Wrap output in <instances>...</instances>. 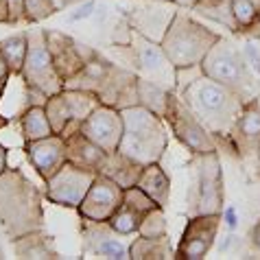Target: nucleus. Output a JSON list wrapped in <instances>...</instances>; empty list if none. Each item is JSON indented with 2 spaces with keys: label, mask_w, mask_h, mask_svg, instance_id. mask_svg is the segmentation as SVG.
<instances>
[{
  "label": "nucleus",
  "mask_w": 260,
  "mask_h": 260,
  "mask_svg": "<svg viewBox=\"0 0 260 260\" xmlns=\"http://www.w3.org/2000/svg\"><path fill=\"white\" fill-rule=\"evenodd\" d=\"M221 221H223V212L188 216V223H186L182 238H179V243H177L175 258L177 260L206 258L216 241V232H219Z\"/></svg>",
  "instance_id": "nucleus-13"
},
{
  "label": "nucleus",
  "mask_w": 260,
  "mask_h": 260,
  "mask_svg": "<svg viewBox=\"0 0 260 260\" xmlns=\"http://www.w3.org/2000/svg\"><path fill=\"white\" fill-rule=\"evenodd\" d=\"M9 166H7V147L0 142V173H5Z\"/></svg>",
  "instance_id": "nucleus-41"
},
{
  "label": "nucleus",
  "mask_w": 260,
  "mask_h": 260,
  "mask_svg": "<svg viewBox=\"0 0 260 260\" xmlns=\"http://www.w3.org/2000/svg\"><path fill=\"white\" fill-rule=\"evenodd\" d=\"M197 3H199V0H173V5H175V7H184V9H194Z\"/></svg>",
  "instance_id": "nucleus-42"
},
{
  "label": "nucleus",
  "mask_w": 260,
  "mask_h": 260,
  "mask_svg": "<svg viewBox=\"0 0 260 260\" xmlns=\"http://www.w3.org/2000/svg\"><path fill=\"white\" fill-rule=\"evenodd\" d=\"M18 120H20V132H22L24 142H33V140H40V138H46V136L55 134L48 122L44 105L24 107V112L20 114Z\"/></svg>",
  "instance_id": "nucleus-25"
},
{
  "label": "nucleus",
  "mask_w": 260,
  "mask_h": 260,
  "mask_svg": "<svg viewBox=\"0 0 260 260\" xmlns=\"http://www.w3.org/2000/svg\"><path fill=\"white\" fill-rule=\"evenodd\" d=\"M11 243L16 258H59L53 247V236L46 234V230H35Z\"/></svg>",
  "instance_id": "nucleus-22"
},
{
  "label": "nucleus",
  "mask_w": 260,
  "mask_h": 260,
  "mask_svg": "<svg viewBox=\"0 0 260 260\" xmlns=\"http://www.w3.org/2000/svg\"><path fill=\"white\" fill-rule=\"evenodd\" d=\"M0 24H9V3L0 0Z\"/></svg>",
  "instance_id": "nucleus-39"
},
{
  "label": "nucleus",
  "mask_w": 260,
  "mask_h": 260,
  "mask_svg": "<svg viewBox=\"0 0 260 260\" xmlns=\"http://www.w3.org/2000/svg\"><path fill=\"white\" fill-rule=\"evenodd\" d=\"M120 204H122V188L112 177L103 175V173H96L94 182H92L90 190L85 192L83 201L79 204L77 212L81 219L107 221L116 212V208Z\"/></svg>",
  "instance_id": "nucleus-14"
},
{
  "label": "nucleus",
  "mask_w": 260,
  "mask_h": 260,
  "mask_svg": "<svg viewBox=\"0 0 260 260\" xmlns=\"http://www.w3.org/2000/svg\"><path fill=\"white\" fill-rule=\"evenodd\" d=\"M142 171H144V164L132 160L129 155L120 153V151H114V153L107 155L103 169H101V173L107 177H112L122 190H127V188H132V186L138 184Z\"/></svg>",
  "instance_id": "nucleus-21"
},
{
  "label": "nucleus",
  "mask_w": 260,
  "mask_h": 260,
  "mask_svg": "<svg viewBox=\"0 0 260 260\" xmlns=\"http://www.w3.org/2000/svg\"><path fill=\"white\" fill-rule=\"evenodd\" d=\"M138 72L96 53L77 77L63 83V88L88 90L96 94L103 105L125 110V107L138 105Z\"/></svg>",
  "instance_id": "nucleus-3"
},
{
  "label": "nucleus",
  "mask_w": 260,
  "mask_h": 260,
  "mask_svg": "<svg viewBox=\"0 0 260 260\" xmlns=\"http://www.w3.org/2000/svg\"><path fill=\"white\" fill-rule=\"evenodd\" d=\"M9 3V24L24 22V0H7Z\"/></svg>",
  "instance_id": "nucleus-36"
},
{
  "label": "nucleus",
  "mask_w": 260,
  "mask_h": 260,
  "mask_svg": "<svg viewBox=\"0 0 260 260\" xmlns=\"http://www.w3.org/2000/svg\"><path fill=\"white\" fill-rule=\"evenodd\" d=\"M96 173L90 169H81L77 164L66 162L53 177L44 184V199L61 208H72L77 210L83 201L85 192L90 190Z\"/></svg>",
  "instance_id": "nucleus-11"
},
{
  "label": "nucleus",
  "mask_w": 260,
  "mask_h": 260,
  "mask_svg": "<svg viewBox=\"0 0 260 260\" xmlns=\"http://www.w3.org/2000/svg\"><path fill=\"white\" fill-rule=\"evenodd\" d=\"M46 44L50 50V57H53L55 70L63 83L68 79L77 77L85 68V63L99 53V50L85 46L83 42L75 40L72 35L55 31V28H46Z\"/></svg>",
  "instance_id": "nucleus-12"
},
{
  "label": "nucleus",
  "mask_w": 260,
  "mask_h": 260,
  "mask_svg": "<svg viewBox=\"0 0 260 260\" xmlns=\"http://www.w3.org/2000/svg\"><path fill=\"white\" fill-rule=\"evenodd\" d=\"M61 7L57 0H24V22L38 24L42 20L55 16Z\"/></svg>",
  "instance_id": "nucleus-32"
},
{
  "label": "nucleus",
  "mask_w": 260,
  "mask_h": 260,
  "mask_svg": "<svg viewBox=\"0 0 260 260\" xmlns=\"http://www.w3.org/2000/svg\"><path fill=\"white\" fill-rule=\"evenodd\" d=\"M28 50H26V59L22 68V79L24 85L42 90L44 94H57L63 90V81L57 75L53 57L46 44V31L44 28H28Z\"/></svg>",
  "instance_id": "nucleus-9"
},
{
  "label": "nucleus",
  "mask_w": 260,
  "mask_h": 260,
  "mask_svg": "<svg viewBox=\"0 0 260 260\" xmlns=\"http://www.w3.org/2000/svg\"><path fill=\"white\" fill-rule=\"evenodd\" d=\"M81 236H83V256L110 258V260L129 258V247L122 243V236L110 228L107 221L81 219Z\"/></svg>",
  "instance_id": "nucleus-15"
},
{
  "label": "nucleus",
  "mask_w": 260,
  "mask_h": 260,
  "mask_svg": "<svg viewBox=\"0 0 260 260\" xmlns=\"http://www.w3.org/2000/svg\"><path fill=\"white\" fill-rule=\"evenodd\" d=\"M201 72L206 77L219 81L232 92H236L243 101H251L258 96V88L254 81V75L245 63L243 50L238 48L234 42L225 40L221 35V40L210 48V53L201 61Z\"/></svg>",
  "instance_id": "nucleus-7"
},
{
  "label": "nucleus",
  "mask_w": 260,
  "mask_h": 260,
  "mask_svg": "<svg viewBox=\"0 0 260 260\" xmlns=\"http://www.w3.org/2000/svg\"><path fill=\"white\" fill-rule=\"evenodd\" d=\"M59 3V7L63 9V7H68V5H75V3H81V0H57Z\"/></svg>",
  "instance_id": "nucleus-44"
},
{
  "label": "nucleus",
  "mask_w": 260,
  "mask_h": 260,
  "mask_svg": "<svg viewBox=\"0 0 260 260\" xmlns=\"http://www.w3.org/2000/svg\"><path fill=\"white\" fill-rule=\"evenodd\" d=\"M230 149L241 157L258 155L260 151V99L245 101L241 114L230 132Z\"/></svg>",
  "instance_id": "nucleus-17"
},
{
  "label": "nucleus",
  "mask_w": 260,
  "mask_h": 260,
  "mask_svg": "<svg viewBox=\"0 0 260 260\" xmlns=\"http://www.w3.org/2000/svg\"><path fill=\"white\" fill-rule=\"evenodd\" d=\"M201 16L214 20L223 26L236 31V20H234V11H232V0H199L194 7Z\"/></svg>",
  "instance_id": "nucleus-30"
},
{
  "label": "nucleus",
  "mask_w": 260,
  "mask_h": 260,
  "mask_svg": "<svg viewBox=\"0 0 260 260\" xmlns=\"http://www.w3.org/2000/svg\"><path fill=\"white\" fill-rule=\"evenodd\" d=\"M142 219H144V214L140 210H136L134 206L122 201L116 208V212L107 219V223H110V228L114 232H118L120 236H132V234H138Z\"/></svg>",
  "instance_id": "nucleus-29"
},
{
  "label": "nucleus",
  "mask_w": 260,
  "mask_h": 260,
  "mask_svg": "<svg viewBox=\"0 0 260 260\" xmlns=\"http://www.w3.org/2000/svg\"><path fill=\"white\" fill-rule=\"evenodd\" d=\"M223 169L219 151L192 155L188 164V190H186V214H214L223 212Z\"/></svg>",
  "instance_id": "nucleus-6"
},
{
  "label": "nucleus",
  "mask_w": 260,
  "mask_h": 260,
  "mask_svg": "<svg viewBox=\"0 0 260 260\" xmlns=\"http://www.w3.org/2000/svg\"><path fill=\"white\" fill-rule=\"evenodd\" d=\"M256 157H258V175H260V151H258V155H256Z\"/></svg>",
  "instance_id": "nucleus-46"
},
{
  "label": "nucleus",
  "mask_w": 260,
  "mask_h": 260,
  "mask_svg": "<svg viewBox=\"0 0 260 260\" xmlns=\"http://www.w3.org/2000/svg\"><path fill=\"white\" fill-rule=\"evenodd\" d=\"M243 57H245V63H247V68L251 70V75L260 77V50H258V46L247 44V46L243 48Z\"/></svg>",
  "instance_id": "nucleus-35"
},
{
  "label": "nucleus",
  "mask_w": 260,
  "mask_h": 260,
  "mask_svg": "<svg viewBox=\"0 0 260 260\" xmlns=\"http://www.w3.org/2000/svg\"><path fill=\"white\" fill-rule=\"evenodd\" d=\"M171 92L173 90L164 88V85H160V83L149 81V79H144V77L138 79V105L147 107V110L157 114L160 118H164V114H166Z\"/></svg>",
  "instance_id": "nucleus-26"
},
{
  "label": "nucleus",
  "mask_w": 260,
  "mask_h": 260,
  "mask_svg": "<svg viewBox=\"0 0 260 260\" xmlns=\"http://www.w3.org/2000/svg\"><path fill=\"white\" fill-rule=\"evenodd\" d=\"M249 241H251V245L260 251V221L256 223L254 228H251V232H249Z\"/></svg>",
  "instance_id": "nucleus-38"
},
{
  "label": "nucleus",
  "mask_w": 260,
  "mask_h": 260,
  "mask_svg": "<svg viewBox=\"0 0 260 260\" xmlns=\"http://www.w3.org/2000/svg\"><path fill=\"white\" fill-rule=\"evenodd\" d=\"M164 120L169 122L173 136H175V138L190 151V155H201V153L219 151L212 134L201 125V120L190 112V107L184 103L182 96H179L175 90L171 92Z\"/></svg>",
  "instance_id": "nucleus-10"
},
{
  "label": "nucleus",
  "mask_w": 260,
  "mask_h": 260,
  "mask_svg": "<svg viewBox=\"0 0 260 260\" xmlns=\"http://www.w3.org/2000/svg\"><path fill=\"white\" fill-rule=\"evenodd\" d=\"M44 110H46V116L48 122L53 127L55 134H61L63 129L68 127V122L72 120V114H70V107L63 99V92H57V94H50L44 103Z\"/></svg>",
  "instance_id": "nucleus-31"
},
{
  "label": "nucleus",
  "mask_w": 260,
  "mask_h": 260,
  "mask_svg": "<svg viewBox=\"0 0 260 260\" xmlns=\"http://www.w3.org/2000/svg\"><path fill=\"white\" fill-rule=\"evenodd\" d=\"M136 186L147 192L160 208H166V204H169V199H171V179L164 173L160 162H153V164L144 166V171H142V175H140V179H138V184Z\"/></svg>",
  "instance_id": "nucleus-23"
},
{
  "label": "nucleus",
  "mask_w": 260,
  "mask_h": 260,
  "mask_svg": "<svg viewBox=\"0 0 260 260\" xmlns=\"http://www.w3.org/2000/svg\"><path fill=\"white\" fill-rule=\"evenodd\" d=\"M24 153L44 184L68 162L66 140H63L59 134L46 136V138H40L33 142H24Z\"/></svg>",
  "instance_id": "nucleus-18"
},
{
  "label": "nucleus",
  "mask_w": 260,
  "mask_h": 260,
  "mask_svg": "<svg viewBox=\"0 0 260 260\" xmlns=\"http://www.w3.org/2000/svg\"><path fill=\"white\" fill-rule=\"evenodd\" d=\"M138 234H140V236H166V216H164V208H153L151 212L144 214Z\"/></svg>",
  "instance_id": "nucleus-34"
},
{
  "label": "nucleus",
  "mask_w": 260,
  "mask_h": 260,
  "mask_svg": "<svg viewBox=\"0 0 260 260\" xmlns=\"http://www.w3.org/2000/svg\"><path fill=\"white\" fill-rule=\"evenodd\" d=\"M63 99L70 107V114H72V120H85L92 112L101 105V101L96 94H92L88 90H81V88H63Z\"/></svg>",
  "instance_id": "nucleus-28"
},
{
  "label": "nucleus",
  "mask_w": 260,
  "mask_h": 260,
  "mask_svg": "<svg viewBox=\"0 0 260 260\" xmlns=\"http://www.w3.org/2000/svg\"><path fill=\"white\" fill-rule=\"evenodd\" d=\"M122 114L116 107L101 103L88 118L81 122V132L85 138H90L94 144H99L107 153L118 151V144L122 138Z\"/></svg>",
  "instance_id": "nucleus-16"
},
{
  "label": "nucleus",
  "mask_w": 260,
  "mask_h": 260,
  "mask_svg": "<svg viewBox=\"0 0 260 260\" xmlns=\"http://www.w3.org/2000/svg\"><path fill=\"white\" fill-rule=\"evenodd\" d=\"M61 138L66 140V157L70 164H77V166H81V169H90L94 173H101L110 153L101 149L99 144H94L90 138H85L81 127L70 132L68 136H61Z\"/></svg>",
  "instance_id": "nucleus-19"
},
{
  "label": "nucleus",
  "mask_w": 260,
  "mask_h": 260,
  "mask_svg": "<svg viewBox=\"0 0 260 260\" xmlns=\"http://www.w3.org/2000/svg\"><path fill=\"white\" fill-rule=\"evenodd\" d=\"M232 11L236 20V33L251 26L260 16V0H232Z\"/></svg>",
  "instance_id": "nucleus-33"
},
{
  "label": "nucleus",
  "mask_w": 260,
  "mask_h": 260,
  "mask_svg": "<svg viewBox=\"0 0 260 260\" xmlns=\"http://www.w3.org/2000/svg\"><path fill=\"white\" fill-rule=\"evenodd\" d=\"M44 192L28 179L22 169L0 173V225L9 241L35 230H44Z\"/></svg>",
  "instance_id": "nucleus-1"
},
{
  "label": "nucleus",
  "mask_w": 260,
  "mask_h": 260,
  "mask_svg": "<svg viewBox=\"0 0 260 260\" xmlns=\"http://www.w3.org/2000/svg\"><path fill=\"white\" fill-rule=\"evenodd\" d=\"M175 13L177 11L157 9V7H136V9L127 13V22L138 33L147 35V38L155 40V42H162L166 28H169Z\"/></svg>",
  "instance_id": "nucleus-20"
},
{
  "label": "nucleus",
  "mask_w": 260,
  "mask_h": 260,
  "mask_svg": "<svg viewBox=\"0 0 260 260\" xmlns=\"http://www.w3.org/2000/svg\"><path fill=\"white\" fill-rule=\"evenodd\" d=\"M11 70L9 66H7V61H5V57L0 55V99H3L5 94V90H7V85H9V79H11Z\"/></svg>",
  "instance_id": "nucleus-37"
},
{
  "label": "nucleus",
  "mask_w": 260,
  "mask_h": 260,
  "mask_svg": "<svg viewBox=\"0 0 260 260\" xmlns=\"http://www.w3.org/2000/svg\"><path fill=\"white\" fill-rule=\"evenodd\" d=\"M225 219H228V223H230V228H234V225H236V216H234L232 210H225Z\"/></svg>",
  "instance_id": "nucleus-43"
},
{
  "label": "nucleus",
  "mask_w": 260,
  "mask_h": 260,
  "mask_svg": "<svg viewBox=\"0 0 260 260\" xmlns=\"http://www.w3.org/2000/svg\"><path fill=\"white\" fill-rule=\"evenodd\" d=\"M122 114V138L118 144L120 153L129 155L140 164L160 162L166 147H169V134L164 129V118L142 105H132L120 110Z\"/></svg>",
  "instance_id": "nucleus-4"
},
{
  "label": "nucleus",
  "mask_w": 260,
  "mask_h": 260,
  "mask_svg": "<svg viewBox=\"0 0 260 260\" xmlns=\"http://www.w3.org/2000/svg\"><path fill=\"white\" fill-rule=\"evenodd\" d=\"M110 55H120V63L127 61L140 77L175 90V66L169 61L162 44L138 33L136 28H132V38L127 44H114Z\"/></svg>",
  "instance_id": "nucleus-8"
},
{
  "label": "nucleus",
  "mask_w": 260,
  "mask_h": 260,
  "mask_svg": "<svg viewBox=\"0 0 260 260\" xmlns=\"http://www.w3.org/2000/svg\"><path fill=\"white\" fill-rule=\"evenodd\" d=\"M26 50H28V35H26V31L0 40V55L5 57V61H7V66H9L13 77L22 75Z\"/></svg>",
  "instance_id": "nucleus-27"
},
{
  "label": "nucleus",
  "mask_w": 260,
  "mask_h": 260,
  "mask_svg": "<svg viewBox=\"0 0 260 260\" xmlns=\"http://www.w3.org/2000/svg\"><path fill=\"white\" fill-rule=\"evenodd\" d=\"M92 9H94V3H88L83 7V9H79V13H75L70 20H81V18H88V16H92Z\"/></svg>",
  "instance_id": "nucleus-40"
},
{
  "label": "nucleus",
  "mask_w": 260,
  "mask_h": 260,
  "mask_svg": "<svg viewBox=\"0 0 260 260\" xmlns=\"http://www.w3.org/2000/svg\"><path fill=\"white\" fill-rule=\"evenodd\" d=\"M177 94L190 107L194 116L201 120V125L212 134L216 147L221 142H230V132H232L238 114L245 105V101L236 92L201 72Z\"/></svg>",
  "instance_id": "nucleus-2"
},
{
  "label": "nucleus",
  "mask_w": 260,
  "mask_h": 260,
  "mask_svg": "<svg viewBox=\"0 0 260 260\" xmlns=\"http://www.w3.org/2000/svg\"><path fill=\"white\" fill-rule=\"evenodd\" d=\"M129 258L134 260H169L175 258L169 236H140L129 245Z\"/></svg>",
  "instance_id": "nucleus-24"
},
{
  "label": "nucleus",
  "mask_w": 260,
  "mask_h": 260,
  "mask_svg": "<svg viewBox=\"0 0 260 260\" xmlns=\"http://www.w3.org/2000/svg\"><path fill=\"white\" fill-rule=\"evenodd\" d=\"M219 40L221 35L216 31L197 22L188 13L177 11L160 44L173 66L188 68V66H199Z\"/></svg>",
  "instance_id": "nucleus-5"
},
{
  "label": "nucleus",
  "mask_w": 260,
  "mask_h": 260,
  "mask_svg": "<svg viewBox=\"0 0 260 260\" xmlns=\"http://www.w3.org/2000/svg\"><path fill=\"white\" fill-rule=\"evenodd\" d=\"M7 122H9V118H7V116H3V114H0V129H3V127H7Z\"/></svg>",
  "instance_id": "nucleus-45"
}]
</instances>
